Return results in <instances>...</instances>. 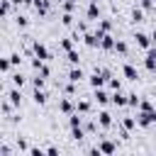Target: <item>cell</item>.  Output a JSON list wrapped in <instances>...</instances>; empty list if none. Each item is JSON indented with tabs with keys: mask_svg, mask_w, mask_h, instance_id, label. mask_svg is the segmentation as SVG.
Returning a JSON list of instances; mask_svg holds the SVG:
<instances>
[{
	"mask_svg": "<svg viewBox=\"0 0 156 156\" xmlns=\"http://www.w3.org/2000/svg\"><path fill=\"white\" fill-rule=\"evenodd\" d=\"M29 156H46V151L39 149V146H32V149H29Z\"/></svg>",
	"mask_w": 156,
	"mask_h": 156,
	"instance_id": "40",
	"label": "cell"
},
{
	"mask_svg": "<svg viewBox=\"0 0 156 156\" xmlns=\"http://www.w3.org/2000/svg\"><path fill=\"white\" fill-rule=\"evenodd\" d=\"M88 156H105V154H102V151H100V146L95 144V146H90V149H88Z\"/></svg>",
	"mask_w": 156,
	"mask_h": 156,
	"instance_id": "39",
	"label": "cell"
},
{
	"mask_svg": "<svg viewBox=\"0 0 156 156\" xmlns=\"http://www.w3.org/2000/svg\"><path fill=\"white\" fill-rule=\"evenodd\" d=\"M83 136H85V129H83V127H73V129H71V139H73V141H80Z\"/></svg>",
	"mask_w": 156,
	"mask_h": 156,
	"instance_id": "27",
	"label": "cell"
},
{
	"mask_svg": "<svg viewBox=\"0 0 156 156\" xmlns=\"http://www.w3.org/2000/svg\"><path fill=\"white\" fill-rule=\"evenodd\" d=\"M136 110H141V112H151V110H156V107H154V102H151V100L141 98V100H139V107H136Z\"/></svg>",
	"mask_w": 156,
	"mask_h": 156,
	"instance_id": "25",
	"label": "cell"
},
{
	"mask_svg": "<svg viewBox=\"0 0 156 156\" xmlns=\"http://www.w3.org/2000/svg\"><path fill=\"white\" fill-rule=\"evenodd\" d=\"M73 37H63V39H58V46L63 49V51H73Z\"/></svg>",
	"mask_w": 156,
	"mask_h": 156,
	"instance_id": "23",
	"label": "cell"
},
{
	"mask_svg": "<svg viewBox=\"0 0 156 156\" xmlns=\"http://www.w3.org/2000/svg\"><path fill=\"white\" fill-rule=\"evenodd\" d=\"M2 95H5V100L12 105V107H20L22 105V88H15V85H5V90H2Z\"/></svg>",
	"mask_w": 156,
	"mask_h": 156,
	"instance_id": "1",
	"label": "cell"
},
{
	"mask_svg": "<svg viewBox=\"0 0 156 156\" xmlns=\"http://www.w3.org/2000/svg\"><path fill=\"white\" fill-rule=\"evenodd\" d=\"M34 12L39 15V17H44L46 12H49V7H51V0H34Z\"/></svg>",
	"mask_w": 156,
	"mask_h": 156,
	"instance_id": "12",
	"label": "cell"
},
{
	"mask_svg": "<svg viewBox=\"0 0 156 156\" xmlns=\"http://www.w3.org/2000/svg\"><path fill=\"white\" fill-rule=\"evenodd\" d=\"M46 80H49V78H44V76H39V73H37V76L32 78V88H44V85H46Z\"/></svg>",
	"mask_w": 156,
	"mask_h": 156,
	"instance_id": "29",
	"label": "cell"
},
{
	"mask_svg": "<svg viewBox=\"0 0 156 156\" xmlns=\"http://www.w3.org/2000/svg\"><path fill=\"white\" fill-rule=\"evenodd\" d=\"M88 83H90V88L95 90V88H102V85L107 83V78L102 76V71H100V68H95V71L90 73V80H88Z\"/></svg>",
	"mask_w": 156,
	"mask_h": 156,
	"instance_id": "5",
	"label": "cell"
},
{
	"mask_svg": "<svg viewBox=\"0 0 156 156\" xmlns=\"http://www.w3.org/2000/svg\"><path fill=\"white\" fill-rule=\"evenodd\" d=\"M66 58H68L71 66H78V63H80V54H78L76 49H73V51H66Z\"/></svg>",
	"mask_w": 156,
	"mask_h": 156,
	"instance_id": "24",
	"label": "cell"
},
{
	"mask_svg": "<svg viewBox=\"0 0 156 156\" xmlns=\"http://www.w3.org/2000/svg\"><path fill=\"white\" fill-rule=\"evenodd\" d=\"M68 127H71V129H73V127H83V115H80V112L68 115Z\"/></svg>",
	"mask_w": 156,
	"mask_h": 156,
	"instance_id": "20",
	"label": "cell"
},
{
	"mask_svg": "<svg viewBox=\"0 0 156 156\" xmlns=\"http://www.w3.org/2000/svg\"><path fill=\"white\" fill-rule=\"evenodd\" d=\"M93 98H95V102H98V105H107V102H112V95H107L102 88H95Z\"/></svg>",
	"mask_w": 156,
	"mask_h": 156,
	"instance_id": "13",
	"label": "cell"
},
{
	"mask_svg": "<svg viewBox=\"0 0 156 156\" xmlns=\"http://www.w3.org/2000/svg\"><path fill=\"white\" fill-rule=\"evenodd\" d=\"M76 112L88 115V112H90V100H78V98H76Z\"/></svg>",
	"mask_w": 156,
	"mask_h": 156,
	"instance_id": "19",
	"label": "cell"
},
{
	"mask_svg": "<svg viewBox=\"0 0 156 156\" xmlns=\"http://www.w3.org/2000/svg\"><path fill=\"white\" fill-rule=\"evenodd\" d=\"M15 24H17L20 29H24V27L29 24V20H27V15H20V12H17V15H15Z\"/></svg>",
	"mask_w": 156,
	"mask_h": 156,
	"instance_id": "28",
	"label": "cell"
},
{
	"mask_svg": "<svg viewBox=\"0 0 156 156\" xmlns=\"http://www.w3.org/2000/svg\"><path fill=\"white\" fill-rule=\"evenodd\" d=\"M0 71H2V76H5V78L10 76V71H12V63H10V56H2V58H0Z\"/></svg>",
	"mask_w": 156,
	"mask_h": 156,
	"instance_id": "21",
	"label": "cell"
},
{
	"mask_svg": "<svg viewBox=\"0 0 156 156\" xmlns=\"http://www.w3.org/2000/svg\"><path fill=\"white\" fill-rule=\"evenodd\" d=\"M46 98H49V95H46L44 88H34V90H32V100H34L37 105H46Z\"/></svg>",
	"mask_w": 156,
	"mask_h": 156,
	"instance_id": "17",
	"label": "cell"
},
{
	"mask_svg": "<svg viewBox=\"0 0 156 156\" xmlns=\"http://www.w3.org/2000/svg\"><path fill=\"white\" fill-rule=\"evenodd\" d=\"M2 156H10V144H7V141L2 144Z\"/></svg>",
	"mask_w": 156,
	"mask_h": 156,
	"instance_id": "43",
	"label": "cell"
},
{
	"mask_svg": "<svg viewBox=\"0 0 156 156\" xmlns=\"http://www.w3.org/2000/svg\"><path fill=\"white\" fill-rule=\"evenodd\" d=\"M151 156H156V154H151Z\"/></svg>",
	"mask_w": 156,
	"mask_h": 156,
	"instance_id": "45",
	"label": "cell"
},
{
	"mask_svg": "<svg viewBox=\"0 0 156 156\" xmlns=\"http://www.w3.org/2000/svg\"><path fill=\"white\" fill-rule=\"evenodd\" d=\"M112 105H117V107H127V105H129V95H124L122 90H115V93H112Z\"/></svg>",
	"mask_w": 156,
	"mask_h": 156,
	"instance_id": "11",
	"label": "cell"
},
{
	"mask_svg": "<svg viewBox=\"0 0 156 156\" xmlns=\"http://www.w3.org/2000/svg\"><path fill=\"white\" fill-rule=\"evenodd\" d=\"M61 24H63V27H73V24H76L73 12H63V15H61Z\"/></svg>",
	"mask_w": 156,
	"mask_h": 156,
	"instance_id": "26",
	"label": "cell"
},
{
	"mask_svg": "<svg viewBox=\"0 0 156 156\" xmlns=\"http://www.w3.org/2000/svg\"><path fill=\"white\" fill-rule=\"evenodd\" d=\"M112 156H115V154H112Z\"/></svg>",
	"mask_w": 156,
	"mask_h": 156,
	"instance_id": "46",
	"label": "cell"
},
{
	"mask_svg": "<svg viewBox=\"0 0 156 156\" xmlns=\"http://www.w3.org/2000/svg\"><path fill=\"white\" fill-rule=\"evenodd\" d=\"M46 156H61L58 146H49V149H46Z\"/></svg>",
	"mask_w": 156,
	"mask_h": 156,
	"instance_id": "41",
	"label": "cell"
},
{
	"mask_svg": "<svg viewBox=\"0 0 156 156\" xmlns=\"http://www.w3.org/2000/svg\"><path fill=\"white\" fill-rule=\"evenodd\" d=\"M83 78H85V71H83L80 66H73V68L68 71V80H71V83H76V85H78Z\"/></svg>",
	"mask_w": 156,
	"mask_h": 156,
	"instance_id": "10",
	"label": "cell"
},
{
	"mask_svg": "<svg viewBox=\"0 0 156 156\" xmlns=\"http://www.w3.org/2000/svg\"><path fill=\"white\" fill-rule=\"evenodd\" d=\"M58 110H61L63 115H73V112H76V102H73L71 98H61V100H58Z\"/></svg>",
	"mask_w": 156,
	"mask_h": 156,
	"instance_id": "8",
	"label": "cell"
},
{
	"mask_svg": "<svg viewBox=\"0 0 156 156\" xmlns=\"http://www.w3.org/2000/svg\"><path fill=\"white\" fill-rule=\"evenodd\" d=\"M10 63H12V66H20V63H22V56H20V51H12V54H10Z\"/></svg>",
	"mask_w": 156,
	"mask_h": 156,
	"instance_id": "35",
	"label": "cell"
},
{
	"mask_svg": "<svg viewBox=\"0 0 156 156\" xmlns=\"http://www.w3.org/2000/svg\"><path fill=\"white\" fill-rule=\"evenodd\" d=\"M7 78H10V85H15V88H22V85L27 83V78H24V76H22L20 71H15V73H10Z\"/></svg>",
	"mask_w": 156,
	"mask_h": 156,
	"instance_id": "18",
	"label": "cell"
},
{
	"mask_svg": "<svg viewBox=\"0 0 156 156\" xmlns=\"http://www.w3.org/2000/svg\"><path fill=\"white\" fill-rule=\"evenodd\" d=\"M85 15H88V20H98V17H100V5H98V0H90V2H88Z\"/></svg>",
	"mask_w": 156,
	"mask_h": 156,
	"instance_id": "14",
	"label": "cell"
},
{
	"mask_svg": "<svg viewBox=\"0 0 156 156\" xmlns=\"http://www.w3.org/2000/svg\"><path fill=\"white\" fill-rule=\"evenodd\" d=\"M107 85H110L112 90H122V80H119V78H115V76L107 80Z\"/></svg>",
	"mask_w": 156,
	"mask_h": 156,
	"instance_id": "32",
	"label": "cell"
},
{
	"mask_svg": "<svg viewBox=\"0 0 156 156\" xmlns=\"http://www.w3.org/2000/svg\"><path fill=\"white\" fill-rule=\"evenodd\" d=\"M122 73H124L127 80H139V71H136L132 63H124V66H122Z\"/></svg>",
	"mask_w": 156,
	"mask_h": 156,
	"instance_id": "16",
	"label": "cell"
},
{
	"mask_svg": "<svg viewBox=\"0 0 156 156\" xmlns=\"http://www.w3.org/2000/svg\"><path fill=\"white\" fill-rule=\"evenodd\" d=\"M151 46H156V29L151 32Z\"/></svg>",
	"mask_w": 156,
	"mask_h": 156,
	"instance_id": "44",
	"label": "cell"
},
{
	"mask_svg": "<svg viewBox=\"0 0 156 156\" xmlns=\"http://www.w3.org/2000/svg\"><path fill=\"white\" fill-rule=\"evenodd\" d=\"M32 51H34V56L41 58V61H49V58H51V51H49L41 41H32Z\"/></svg>",
	"mask_w": 156,
	"mask_h": 156,
	"instance_id": "4",
	"label": "cell"
},
{
	"mask_svg": "<svg viewBox=\"0 0 156 156\" xmlns=\"http://www.w3.org/2000/svg\"><path fill=\"white\" fill-rule=\"evenodd\" d=\"M115 51H117V54H122V56H127V41L117 39V44H115Z\"/></svg>",
	"mask_w": 156,
	"mask_h": 156,
	"instance_id": "31",
	"label": "cell"
},
{
	"mask_svg": "<svg viewBox=\"0 0 156 156\" xmlns=\"http://www.w3.org/2000/svg\"><path fill=\"white\" fill-rule=\"evenodd\" d=\"M78 5V0H63V12H73Z\"/></svg>",
	"mask_w": 156,
	"mask_h": 156,
	"instance_id": "34",
	"label": "cell"
},
{
	"mask_svg": "<svg viewBox=\"0 0 156 156\" xmlns=\"http://www.w3.org/2000/svg\"><path fill=\"white\" fill-rule=\"evenodd\" d=\"M144 66H146V71H156V46L146 49V54H144Z\"/></svg>",
	"mask_w": 156,
	"mask_h": 156,
	"instance_id": "6",
	"label": "cell"
},
{
	"mask_svg": "<svg viewBox=\"0 0 156 156\" xmlns=\"http://www.w3.org/2000/svg\"><path fill=\"white\" fill-rule=\"evenodd\" d=\"M132 22H144V10L141 7H134L132 10Z\"/></svg>",
	"mask_w": 156,
	"mask_h": 156,
	"instance_id": "30",
	"label": "cell"
},
{
	"mask_svg": "<svg viewBox=\"0 0 156 156\" xmlns=\"http://www.w3.org/2000/svg\"><path fill=\"white\" fill-rule=\"evenodd\" d=\"M136 124L139 127H151V124H156V110H151V112H136Z\"/></svg>",
	"mask_w": 156,
	"mask_h": 156,
	"instance_id": "2",
	"label": "cell"
},
{
	"mask_svg": "<svg viewBox=\"0 0 156 156\" xmlns=\"http://www.w3.org/2000/svg\"><path fill=\"white\" fill-rule=\"evenodd\" d=\"M134 41H136V46H139V49H144V51H146V49H151V37H149V34H144V32H136V34H134Z\"/></svg>",
	"mask_w": 156,
	"mask_h": 156,
	"instance_id": "7",
	"label": "cell"
},
{
	"mask_svg": "<svg viewBox=\"0 0 156 156\" xmlns=\"http://www.w3.org/2000/svg\"><path fill=\"white\" fill-rule=\"evenodd\" d=\"M139 7H141L144 12H149V10H154V0H141V2H139Z\"/></svg>",
	"mask_w": 156,
	"mask_h": 156,
	"instance_id": "38",
	"label": "cell"
},
{
	"mask_svg": "<svg viewBox=\"0 0 156 156\" xmlns=\"http://www.w3.org/2000/svg\"><path fill=\"white\" fill-rule=\"evenodd\" d=\"M17 149H20V151H29L32 146L27 144V139H24V136H17Z\"/></svg>",
	"mask_w": 156,
	"mask_h": 156,
	"instance_id": "33",
	"label": "cell"
},
{
	"mask_svg": "<svg viewBox=\"0 0 156 156\" xmlns=\"http://www.w3.org/2000/svg\"><path fill=\"white\" fill-rule=\"evenodd\" d=\"M115 44H117V39L112 37V34H102V39H100V49H105V51H115Z\"/></svg>",
	"mask_w": 156,
	"mask_h": 156,
	"instance_id": "15",
	"label": "cell"
},
{
	"mask_svg": "<svg viewBox=\"0 0 156 156\" xmlns=\"http://www.w3.org/2000/svg\"><path fill=\"white\" fill-rule=\"evenodd\" d=\"M110 29H112V22H110V20H100L95 32H100V34H110Z\"/></svg>",
	"mask_w": 156,
	"mask_h": 156,
	"instance_id": "22",
	"label": "cell"
},
{
	"mask_svg": "<svg viewBox=\"0 0 156 156\" xmlns=\"http://www.w3.org/2000/svg\"><path fill=\"white\" fill-rule=\"evenodd\" d=\"M139 100H141V98H139L136 93H129V107H139Z\"/></svg>",
	"mask_w": 156,
	"mask_h": 156,
	"instance_id": "37",
	"label": "cell"
},
{
	"mask_svg": "<svg viewBox=\"0 0 156 156\" xmlns=\"http://www.w3.org/2000/svg\"><path fill=\"white\" fill-rule=\"evenodd\" d=\"M12 2H15L17 7H20V5H22V7H29V5H34V0H12Z\"/></svg>",
	"mask_w": 156,
	"mask_h": 156,
	"instance_id": "42",
	"label": "cell"
},
{
	"mask_svg": "<svg viewBox=\"0 0 156 156\" xmlns=\"http://www.w3.org/2000/svg\"><path fill=\"white\" fill-rule=\"evenodd\" d=\"M98 124H100L102 129H107V127L115 124V119H112V115H110L107 110H100V112H98Z\"/></svg>",
	"mask_w": 156,
	"mask_h": 156,
	"instance_id": "9",
	"label": "cell"
},
{
	"mask_svg": "<svg viewBox=\"0 0 156 156\" xmlns=\"http://www.w3.org/2000/svg\"><path fill=\"white\" fill-rule=\"evenodd\" d=\"M98 146H100V151H102L105 156L117 154V141H112V139H107V136H102V139L98 141Z\"/></svg>",
	"mask_w": 156,
	"mask_h": 156,
	"instance_id": "3",
	"label": "cell"
},
{
	"mask_svg": "<svg viewBox=\"0 0 156 156\" xmlns=\"http://www.w3.org/2000/svg\"><path fill=\"white\" fill-rule=\"evenodd\" d=\"M63 93H66V95H68V98H71V95H73V93H76V83H71V80H68V83H66V85H63Z\"/></svg>",
	"mask_w": 156,
	"mask_h": 156,
	"instance_id": "36",
	"label": "cell"
}]
</instances>
